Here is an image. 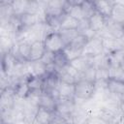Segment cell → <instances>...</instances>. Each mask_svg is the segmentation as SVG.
<instances>
[{
    "instance_id": "6da1fadb",
    "label": "cell",
    "mask_w": 124,
    "mask_h": 124,
    "mask_svg": "<svg viewBox=\"0 0 124 124\" xmlns=\"http://www.w3.org/2000/svg\"><path fill=\"white\" fill-rule=\"evenodd\" d=\"M96 90V82L86 79H79L76 83V99L83 102L91 100L94 98Z\"/></svg>"
},
{
    "instance_id": "7a4b0ae2",
    "label": "cell",
    "mask_w": 124,
    "mask_h": 124,
    "mask_svg": "<svg viewBox=\"0 0 124 124\" xmlns=\"http://www.w3.org/2000/svg\"><path fill=\"white\" fill-rule=\"evenodd\" d=\"M105 53V46H104V41L103 38L97 35L96 37L89 39L88 43L86 44L85 47L82 50L81 55L90 57V58H96Z\"/></svg>"
},
{
    "instance_id": "3957f363",
    "label": "cell",
    "mask_w": 124,
    "mask_h": 124,
    "mask_svg": "<svg viewBox=\"0 0 124 124\" xmlns=\"http://www.w3.org/2000/svg\"><path fill=\"white\" fill-rule=\"evenodd\" d=\"M43 41H44L45 47H46V51H50V52L56 53V52L64 50V48L66 47V45L64 44L59 31H51V32H49L45 37V39Z\"/></svg>"
},
{
    "instance_id": "277c9868",
    "label": "cell",
    "mask_w": 124,
    "mask_h": 124,
    "mask_svg": "<svg viewBox=\"0 0 124 124\" xmlns=\"http://www.w3.org/2000/svg\"><path fill=\"white\" fill-rule=\"evenodd\" d=\"M77 108H78V106H77L76 100L59 99L57 101L55 111L73 120V116H74V113L76 112Z\"/></svg>"
},
{
    "instance_id": "5b68a950",
    "label": "cell",
    "mask_w": 124,
    "mask_h": 124,
    "mask_svg": "<svg viewBox=\"0 0 124 124\" xmlns=\"http://www.w3.org/2000/svg\"><path fill=\"white\" fill-rule=\"evenodd\" d=\"M101 105L102 104L99 100L91 99V100L83 102V104L79 107V108L82 111V113L85 115V117L88 119V118H91V117L98 115V111H99Z\"/></svg>"
},
{
    "instance_id": "8992f818",
    "label": "cell",
    "mask_w": 124,
    "mask_h": 124,
    "mask_svg": "<svg viewBox=\"0 0 124 124\" xmlns=\"http://www.w3.org/2000/svg\"><path fill=\"white\" fill-rule=\"evenodd\" d=\"M31 44L28 42H18L16 45V52H12L18 62H28L30 58Z\"/></svg>"
},
{
    "instance_id": "52a82bcc",
    "label": "cell",
    "mask_w": 124,
    "mask_h": 124,
    "mask_svg": "<svg viewBox=\"0 0 124 124\" xmlns=\"http://www.w3.org/2000/svg\"><path fill=\"white\" fill-rule=\"evenodd\" d=\"M88 20H89L90 30H92L93 32H95L97 34L106 28L107 18L104 16H102L100 13H98L97 11L88 18Z\"/></svg>"
},
{
    "instance_id": "ba28073f",
    "label": "cell",
    "mask_w": 124,
    "mask_h": 124,
    "mask_svg": "<svg viewBox=\"0 0 124 124\" xmlns=\"http://www.w3.org/2000/svg\"><path fill=\"white\" fill-rule=\"evenodd\" d=\"M46 47L43 40H37L31 44V50H30V58L29 61H39L42 59L46 52Z\"/></svg>"
},
{
    "instance_id": "9c48e42d",
    "label": "cell",
    "mask_w": 124,
    "mask_h": 124,
    "mask_svg": "<svg viewBox=\"0 0 124 124\" xmlns=\"http://www.w3.org/2000/svg\"><path fill=\"white\" fill-rule=\"evenodd\" d=\"M106 88L109 92L117 96H121L124 94V80L120 78H108L106 80Z\"/></svg>"
},
{
    "instance_id": "30bf717a",
    "label": "cell",
    "mask_w": 124,
    "mask_h": 124,
    "mask_svg": "<svg viewBox=\"0 0 124 124\" xmlns=\"http://www.w3.org/2000/svg\"><path fill=\"white\" fill-rule=\"evenodd\" d=\"M54 116L55 111H50L48 109L39 107L36 112L35 121L37 122V124H49L54 122Z\"/></svg>"
},
{
    "instance_id": "8fae6325",
    "label": "cell",
    "mask_w": 124,
    "mask_h": 124,
    "mask_svg": "<svg viewBox=\"0 0 124 124\" xmlns=\"http://www.w3.org/2000/svg\"><path fill=\"white\" fill-rule=\"evenodd\" d=\"M95 5V9L98 13H100L102 16H104L106 18H109L111 16L112 8L115 3V1L110 0H99V1H93Z\"/></svg>"
},
{
    "instance_id": "7c38bea8",
    "label": "cell",
    "mask_w": 124,
    "mask_h": 124,
    "mask_svg": "<svg viewBox=\"0 0 124 124\" xmlns=\"http://www.w3.org/2000/svg\"><path fill=\"white\" fill-rule=\"evenodd\" d=\"M70 64L77 69L79 73H84L89 67H91L92 65H94V58H90L84 55H80L79 57L74 59L73 61L70 62Z\"/></svg>"
},
{
    "instance_id": "4fadbf2b",
    "label": "cell",
    "mask_w": 124,
    "mask_h": 124,
    "mask_svg": "<svg viewBox=\"0 0 124 124\" xmlns=\"http://www.w3.org/2000/svg\"><path fill=\"white\" fill-rule=\"evenodd\" d=\"M56 105H57V101L49 93L44 91L41 92L39 96V107L48 109L50 111H55Z\"/></svg>"
},
{
    "instance_id": "5bb4252c",
    "label": "cell",
    "mask_w": 124,
    "mask_h": 124,
    "mask_svg": "<svg viewBox=\"0 0 124 124\" xmlns=\"http://www.w3.org/2000/svg\"><path fill=\"white\" fill-rule=\"evenodd\" d=\"M79 25V20L70 16L69 14H64L60 17L59 30H78Z\"/></svg>"
},
{
    "instance_id": "9a60e30c",
    "label": "cell",
    "mask_w": 124,
    "mask_h": 124,
    "mask_svg": "<svg viewBox=\"0 0 124 124\" xmlns=\"http://www.w3.org/2000/svg\"><path fill=\"white\" fill-rule=\"evenodd\" d=\"M119 111L112 109L108 107H106L104 105H101L99 111H98V117L101 118L103 121H105L107 124H112V122L115 120L117 114Z\"/></svg>"
},
{
    "instance_id": "2e32d148",
    "label": "cell",
    "mask_w": 124,
    "mask_h": 124,
    "mask_svg": "<svg viewBox=\"0 0 124 124\" xmlns=\"http://www.w3.org/2000/svg\"><path fill=\"white\" fill-rule=\"evenodd\" d=\"M58 91L60 99L76 100V84H69L61 81L58 86Z\"/></svg>"
},
{
    "instance_id": "e0dca14e",
    "label": "cell",
    "mask_w": 124,
    "mask_h": 124,
    "mask_svg": "<svg viewBox=\"0 0 124 124\" xmlns=\"http://www.w3.org/2000/svg\"><path fill=\"white\" fill-rule=\"evenodd\" d=\"M61 80L58 76V74H52V75H46L45 78H43V91L48 92L51 89L58 88Z\"/></svg>"
},
{
    "instance_id": "ac0fdd59",
    "label": "cell",
    "mask_w": 124,
    "mask_h": 124,
    "mask_svg": "<svg viewBox=\"0 0 124 124\" xmlns=\"http://www.w3.org/2000/svg\"><path fill=\"white\" fill-rule=\"evenodd\" d=\"M106 30L115 39H119L122 34L124 33V28L122 26L121 23H118L116 21H114L113 19L107 18V24H106Z\"/></svg>"
},
{
    "instance_id": "d6986e66",
    "label": "cell",
    "mask_w": 124,
    "mask_h": 124,
    "mask_svg": "<svg viewBox=\"0 0 124 124\" xmlns=\"http://www.w3.org/2000/svg\"><path fill=\"white\" fill-rule=\"evenodd\" d=\"M88 41H89V38L85 34L78 33L75 37V39L71 42V44L68 46V47L71 48V49H74V50L81 51L82 52V50L85 47V46L88 43Z\"/></svg>"
},
{
    "instance_id": "ffe728a7",
    "label": "cell",
    "mask_w": 124,
    "mask_h": 124,
    "mask_svg": "<svg viewBox=\"0 0 124 124\" xmlns=\"http://www.w3.org/2000/svg\"><path fill=\"white\" fill-rule=\"evenodd\" d=\"M25 79L29 87L30 93H41L43 91V78H39L36 76H30L26 78Z\"/></svg>"
},
{
    "instance_id": "44dd1931",
    "label": "cell",
    "mask_w": 124,
    "mask_h": 124,
    "mask_svg": "<svg viewBox=\"0 0 124 124\" xmlns=\"http://www.w3.org/2000/svg\"><path fill=\"white\" fill-rule=\"evenodd\" d=\"M110 18L118 23H121V24L123 23L124 21V2L115 1L113 8H112Z\"/></svg>"
},
{
    "instance_id": "7402d4cb",
    "label": "cell",
    "mask_w": 124,
    "mask_h": 124,
    "mask_svg": "<svg viewBox=\"0 0 124 124\" xmlns=\"http://www.w3.org/2000/svg\"><path fill=\"white\" fill-rule=\"evenodd\" d=\"M30 62V61H29ZM32 76H36L39 78H45L46 75V65L44 64L41 60L30 62Z\"/></svg>"
},
{
    "instance_id": "603a6c76",
    "label": "cell",
    "mask_w": 124,
    "mask_h": 124,
    "mask_svg": "<svg viewBox=\"0 0 124 124\" xmlns=\"http://www.w3.org/2000/svg\"><path fill=\"white\" fill-rule=\"evenodd\" d=\"M28 4H29V1H27V0H16V1H11V5H12V9H13L14 15L20 16V15L26 13Z\"/></svg>"
},
{
    "instance_id": "cb8c5ba5",
    "label": "cell",
    "mask_w": 124,
    "mask_h": 124,
    "mask_svg": "<svg viewBox=\"0 0 124 124\" xmlns=\"http://www.w3.org/2000/svg\"><path fill=\"white\" fill-rule=\"evenodd\" d=\"M69 60L65 54V52L62 50V51H59V52H56L54 54V59H53V64L56 66V68L59 70L63 69L64 67H66L68 64H69Z\"/></svg>"
},
{
    "instance_id": "d4e9b609",
    "label": "cell",
    "mask_w": 124,
    "mask_h": 124,
    "mask_svg": "<svg viewBox=\"0 0 124 124\" xmlns=\"http://www.w3.org/2000/svg\"><path fill=\"white\" fill-rule=\"evenodd\" d=\"M81 2L82 1H72L73 3V6H72V9L71 11L69 12V15L74 16L75 18L78 19V20H81L84 18V16H83V12H82V9H81Z\"/></svg>"
},
{
    "instance_id": "484cf974",
    "label": "cell",
    "mask_w": 124,
    "mask_h": 124,
    "mask_svg": "<svg viewBox=\"0 0 124 124\" xmlns=\"http://www.w3.org/2000/svg\"><path fill=\"white\" fill-rule=\"evenodd\" d=\"M80 6H81V9H82V12H83L84 18H89L96 12L95 5H94V2L93 1L83 0L81 2V5Z\"/></svg>"
},
{
    "instance_id": "4316f807",
    "label": "cell",
    "mask_w": 124,
    "mask_h": 124,
    "mask_svg": "<svg viewBox=\"0 0 124 124\" xmlns=\"http://www.w3.org/2000/svg\"><path fill=\"white\" fill-rule=\"evenodd\" d=\"M59 33L66 46H68L71 42L75 39V37L78 34V30H59Z\"/></svg>"
},
{
    "instance_id": "83f0119b",
    "label": "cell",
    "mask_w": 124,
    "mask_h": 124,
    "mask_svg": "<svg viewBox=\"0 0 124 124\" xmlns=\"http://www.w3.org/2000/svg\"><path fill=\"white\" fill-rule=\"evenodd\" d=\"M96 72H97V67L95 65H92L84 73L81 74V79H86L96 82Z\"/></svg>"
},
{
    "instance_id": "f1b7e54d",
    "label": "cell",
    "mask_w": 124,
    "mask_h": 124,
    "mask_svg": "<svg viewBox=\"0 0 124 124\" xmlns=\"http://www.w3.org/2000/svg\"><path fill=\"white\" fill-rule=\"evenodd\" d=\"M64 52H65V54H66V56H67V58H68V60H69V62H71V61H73L74 59H76V58H78V57H79L80 55H81V51H77V50H74V49H71V48H69L68 46H66L65 48H64V50H63Z\"/></svg>"
},
{
    "instance_id": "f546056e",
    "label": "cell",
    "mask_w": 124,
    "mask_h": 124,
    "mask_svg": "<svg viewBox=\"0 0 124 124\" xmlns=\"http://www.w3.org/2000/svg\"><path fill=\"white\" fill-rule=\"evenodd\" d=\"M89 29H90V27H89L88 18H83V19L79 20V25H78V33H85Z\"/></svg>"
},
{
    "instance_id": "4dcf8cb0",
    "label": "cell",
    "mask_w": 124,
    "mask_h": 124,
    "mask_svg": "<svg viewBox=\"0 0 124 124\" xmlns=\"http://www.w3.org/2000/svg\"><path fill=\"white\" fill-rule=\"evenodd\" d=\"M54 54H55V53H53V52H50V51H46V52H45V54H44V56L42 57L41 61H42L44 64H46V65H49V64L53 63Z\"/></svg>"
},
{
    "instance_id": "1f68e13d",
    "label": "cell",
    "mask_w": 124,
    "mask_h": 124,
    "mask_svg": "<svg viewBox=\"0 0 124 124\" xmlns=\"http://www.w3.org/2000/svg\"><path fill=\"white\" fill-rule=\"evenodd\" d=\"M112 124H124V111H119Z\"/></svg>"
},
{
    "instance_id": "d6a6232c",
    "label": "cell",
    "mask_w": 124,
    "mask_h": 124,
    "mask_svg": "<svg viewBox=\"0 0 124 124\" xmlns=\"http://www.w3.org/2000/svg\"><path fill=\"white\" fill-rule=\"evenodd\" d=\"M120 98V111H124V94L119 96Z\"/></svg>"
},
{
    "instance_id": "836d02e7",
    "label": "cell",
    "mask_w": 124,
    "mask_h": 124,
    "mask_svg": "<svg viewBox=\"0 0 124 124\" xmlns=\"http://www.w3.org/2000/svg\"><path fill=\"white\" fill-rule=\"evenodd\" d=\"M118 40H119V42L121 43V45H122V46H124V33L122 34V36H121V37H120V38H119Z\"/></svg>"
},
{
    "instance_id": "e575fe53",
    "label": "cell",
    "mask_w": 124,
    "mask_h": 124,
    "mask_svg": "<svg viewBox=\"0 0 124 124\" xmlns=\"http://www.w3.org/2000/svg\"><path fill=\"white\" fill-rule=\"evenodd\" d=\"M121 79H123V80H124V70H123V76H122V78H121Z\"/></svg>"
},
{
    "instance_id": "d590c367",
    "label": "cell",
    "mask_w": 124,
    "mask_h": 124,
    "mask_svg": "<svg viewBox=\"0 0 124 124\" xmlns=\"http://www.w3.org/2000/svg\"><path fill=\"white\" fill-rule=\"evenodd\" d=\"M49 124H57V123H55V122H52V123H49Z\"/></svg>"
},
{
    "instance_id": "8d00e7d4",
    "label": "cell",
    "mask_w": 124,
    "mask_h": 124,
    "mask_svg": "<svg viewBox=\"0 0 124 124\" xmlns=\"http://www.w3.org/2000/svg\"><path fill=\"white\" fill-rule=\"evenodd\" d=\"M122 26H123V28H124V21H123V23H122Z\"/></svg>"
},
{
    "instance_id": "74e56055",
    "label": "cell",
    "mask_w": 124,
    "mask_h": 124,
    "mask_svg": "<svg viewBox=\"0 0 124 124\" xmlns=\"http://www.w3.org/2000/svg\"><path fill=\"white\" fill-rule=\"evenodd\" d=\"M123 70H124V69H123Z\"/></svg>"
}]
</instances>
